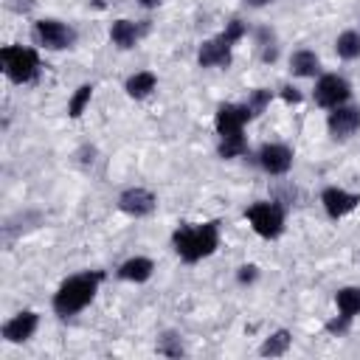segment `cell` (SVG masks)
Here are the masks:
<instances>
[{
	"instance_id": "obj_1",
	"label": "cell",
	"mask_w": 360,
	"mask_h": 360,
	"mask_svg": "<svg viewBox=\"0 0 360 360\" xmlns=\"http://www.w3.org/2000/svg\"><path fill=\"white\" fill-rule=\"evenodd\" d=\"M98 284H101V273H79V276H70L53 292V312L62 315V318L82 312L96 298Z\"/></svg>"
},
{
	"instance_id": "obj_2",
	"label": "cell",
	"mask_w": 360,
	"mask_h": 360,
	"mask_svg": "<svg viewBox=\"0 0 360 360\" xmlns=\"http://www.w3.org/2000/svg\"><path fill=\"white\" fill-rule=\"evenodd\" d=\"M174 250L183 262H200L205 256H211L219 245V231L217 222H202V225H183L174 231L172 236Z\"/></svg>"
},
{
	"instance_id": "obj_3",
	"label": "cell",
	"mask_w": 360,
	"mask_h": 360,
	"mask_svg": "<svg viewBox=\"0 0 360 360\" xmlns=\"http://www.w3.org/2000/svg\"><path fill=\"white\" fill-rule=\"evenodd\" d=\"M0 59H3V70H6V76H8L14 84H25V82H31V79L37 76L39 59H37V51H34V48L8 45V48H3Z\"/></svg>"
},
{
	"instance_id": "obj_4",
	"label": "cell",
	"mask_w": 360,
	"mask_h": 360,
	"mask_svg": "<svg viewBox=\"0 0 360 360\" xmlns=\"http://www.w3.org/2000/svg\"><path fill=\"white\" fill-rule=\"evenodd\" d=\"M248 222L264 239H276L284 231V214L276 202H253L248 208Z\"/></svg>"
},
{
	"instance_id": "obj_5",
	"label": "cell",
	"mask_w": 360,
	"mask_h": 360,
	"mask_svg": "<svg viewBox=\"0 0 360 360\" xmlns=\"http://www.w3.org/2000/svg\"><path fill=\"white\" fill-rule=\"evenodd\" d=\"M34 39H37V45H42L48 51H62V48L73 45L76 34H73V28H68L59 20H39L34 25Z\"/></svg>"
},
{
	"instance_id": "obj_6",
	"label": "cell",
	"mask_w": 360,
	"mask_h": 360,
	"mask_svg": "<svg viewBox=\"0 0 360 360\" xmlns=\"http://www.w3.org/2000/svg\"><path fill=\"white\" fill-rule=\"evenodd\" d=\"M349 96H352V87H349V82H346L343 76H338V73H326V76H321L318 84H315V101H318L321 107H326V110L346 104Z\"/></svg>"
},
{
	"instance_id": "obj_7",
	"label": "cell",
	"mask_w": 360,
	"mask_h": 360,
	"mask_svg": "<svg viewBox=\"0 0 360 360\" xmlns=\"http://www.w3.org/2000/svg\"><path fill=\"white\" fill-rule=\"evenodd\" d=\"M326 127L332 132V138H349L360 129V107H332L329 118H326Z\"/></svg>"
},
{
	"instance_id": "obj_8",
	"label": "cell",
	"mask_w": 360,
	"mask_h": 360,
	"mask_svg": "<svg viewBox=\"0 0 360 360\" xmlns=\"http://www.w3.org/2000/svg\"><path fill=\"white\" fill-rule=\"evenodd\" d=\"M248 121H250V112H248L245 104H222V107L217 110V118H214L219 138L242 132V127H245Z\"/></svg>"
},
{
	"instance_id": "obj_9",
	"label": "cell",
	"mask_w": 360,
	"mask_h": 360,
	"mask_svg": "<svg viewBox=\"0 0 360 360\" xmlns=\"http://www.w3.org/2000/svg\"><path fill=\"white\" fill-rule=\"evenodd\" d=\"M321 202H323V211H326L332 219H340V217H346L349 211H354V208H357L360 197H357V194H352V191H346V188L329 186V188L321 194Z\"/></svg>"
},
{
	"instance_id": "obj_10",
	"label": "cell",
	"mask_w": 360,
	"mask_h": 360,
	"mask_svg": "<svg viewBox=\"0 0 360 360\" xmlns=\"http://www.w3.org/2000/svg\"><path fill=\"white\" fill-rule=\"evenodd\" d=\"M259 163L267 174H287L292 166V152L284 143H267L259 152Z\"/></svg>"
},
{
	"instance_id": "obj_11",
	"label": "cell",
	"mask_w": 360,
	"mask_h": 360,
	"mask_svg": "<svg viewBox=\"0 0 360 360\" xmlns=\"http://www.w3.org/2000/svg\"><path fill=\"white\" fill-rule=\"evenodd\" d=\"M155 205H158V200H155V194L146 191V188H127V191L118 197V208H121L124 214H129V217H146V214L155 211Z\"/></svg>"
},
{
	"instance_id": "obj_12",
	"label": "cell",
	"mask_w": 360,
	"mask_h": 360,
	"mask_svg": "<svg viewBox=\"0 0 360 360\" xmlns=\"http://www.w3.org/2000/svg\"><path fill=\"white\" fill-rule=\"evenodd\" d=\"M37 323H39V315L25 309V312H17L11 321L3 323V338L8 343H25L34 332H37Z\"/></svg>"
},
{
	"instance_id": "obj_13",
	"label": "cell",
	"mask_w": 360,
	"mask_h": 360,
	"mask_svg": "<svg viewBox=\"0 0 360 360\" xmlns=\"http://www.w3.org/2000/svg\"><path fill=\"white\" fill-rule=\"evenodd\" d=\"M197 62H200L202 68H225V65H231V45H228L222 37L205 39V42L200 45Z\"/></svg>"
},
{
	"instance_id": "obj_14",
	"label": "cell",
	"mask_w": 360,
	"mask_h": 360,
	"mask_svg": "<svg viewBox=\"0 0 360 360\" xmlns=\"http://www.w3.org/2000/svg\"><path fill=\"white\" fill-rule=\"evenodd\" d=\"M152 270H155L152 259H146V256H135V259H127V262L118 267V278L141 284V281H146V278L152 276Z\"/></svg>"
},
{
	"instance_id": "obj_15",
	"label": "cell",
	"mask_w": 360,
	"mask_h": 360,
	"mask_svg": "<svg viewBox=\"0 0 360 360\" xmlns=\"http://www.w3.org/2000/svg\"><path fill=\"white\" fill-rule=\"evenodd\" d=\"M290 70L295 73V76H315L318 70H321V59H318V53L315 51H295L292 56H290Z\"/></svg>"
},
{
	"instance_id": "obj_16",
	"label": "cell",
	"mask_w": 360,
	"mask_h": 360,
	"mask_svg": "<svg viewBox=\"0 0 360 360\" xmlns=\"http://www.w3.org/2000/svg\"><path fill=\"white\" fill-rule=\"evenodd\" d=\"M110 37L121 51H127V48H132L138 42V25L132 20H115L112 28H110Z\"/></svg>"
},
{
	"instance_id": "obj_17",
	"label": "cell",
	"mask_w": 360,
	"mask_h": 360,
	"mask_svg": "<svg viewBox=\"0 0 360 360\" xmlns=\"http://www.w3.org/2000/svg\"><path fill=\"white\" fill-rule=\"evenodd\" d=\"M335 304H338V312L346 315V318L360 315V287H343V290H338Z\"/></svg>"
},
{
	"instance_id": "obj_18",
	"label": "cell",
	"mask_w": 360,
	"mask_h": 360,
	"mask_svg": "<svg viewBox=\"0 0 360 360\" xmlns=\"http://www.w3.org/2000/svg\"><path fill=\"white\" fill-rule=\"evenodd\" d=\"M155 84H158L155 73L141 70V73H135V76H129V79H127V93H129L132 98H146V96L155 90Z\"/></svg>"
},
{
	"instance_id": "obj_19",
	"label": "cell",
	"mask_w": 360,
	"mask_h": 360,
	"mask_svg": "<svg viewBox=\"0 0 360 360\" xmlns=\"http://www.w3.org/2000/svg\"><path fill=\"white\" fill-rule=\"evenodd\" d=\"M335 51L340 59H357L360 56V34L357 31H343L335 42Z\"/></svg>"
},
{
	"instance_id": "obj_20",
	"label": "cell",
	"mask_w": 360,
	"mask_h": 360,
	"mask_svg": "<svg viewBox=\"0 0 360 360\" xmlns=\"http://www.w3.org/2000/svg\"><path fill=\"white\" fill-rule=\"evenodd\" d=\"M290 332L287 329H278V332H273L264 343H262V354L264 357H278V354H284L287 349H290Z\"/></svg>"
},
{
	"instance_id": "obj_21",
	"label": "cell",
	"mask_w": 360,
	"mask_h": 360,
	"mask_svg": "<svg viewBox=\"0 0 360 360\" xmlns=\"http://www.w3.org/2000/svg\"><path fill=\"white\" fill-rule=\"evenodd\" d=\"M245 149H248V143H245V135H242V132L225 135V138L219 141V155H222V158H239Z\"/></svg>"
},
{
	"instance_id": "obj_22",
	"label": "cell",
	"mask_w": 360,
	"mask_h": 360,
	"mask_svg": "<svg viewBox=\"0 0 360 360\" xmlns=\"http://www.w3.org/2000/svg\"><path fill=\"white\" fill-rule=\"evenodd\" d=\"M90 96H93V84H82V87L73 93V98H70V104H68L70 118H79V115L84 112V107L90 104Z\"/></svg>"
},
{
	"instance_id": "obj_23",
	"label": "cell",
	"mask_w": 360,
	"mask_h": 360,
	"mask_svg": "<svg viewBox=\"0 0 360 360\" xmlns=\"http://www.w3.org/2000/svg\"><path fill=\"white\" fill-rule=\"evenodd\" d=\"M267 104H270V90L256 87V90L250 93V98H248V104H245V107H248V112H250V118H253V115H259Z\"/></svg>"
},
{
	"instance_id": "obj_24",
	"label": "cell",
	"mask_w": 360,
	"mask_h": 360,
	"mask_svg": "<svg viewBox=\"0 0 360 360\" xmlns=\"http://www.w3.org/2000/svg\"><path fill=\"white\" fill-rule=\"evenodd\" d=\"M219 37H222V39H225V42L233 48V42H239V39L245 37V25H242V20H231Z\"/></svg>"
},
{
	"instance_id": "obj_25",
	"label": "cell",
	"mask_w": 360,
	"mask_h": 360,
	"mask_svg": "<svg viewBox=\"0 0 360 360\" xmlns=\"http://www.w3.org/2000/svg\"><path fill=\"white\" fill-rule=\"evenodd\" d=\"M349 321H352V318H346V315H338L335 321H329V332H335V335H343V332L349 329Z\"/></svg>"
},
{
	"instance_id": "obj_26",
	"label": "cell",
	"mask_w": 360,
	"mask_h": 360,
	"mask_svg": "<svg viewBox=\"0 0 360 360\" xmlns=\"http://www.w3.org/2000/svg\"><path fill=\"white\" fill-rule=\"evenodd\" d=\"M256 270H259L256 264H242V267H239V281H242V284H245V281H253V278H256Z\"/></svg>"
},
{
	"instance_id": "obj_27",
	"label": "cell",
	"mask_w": 360,
	"mask_h": 360,
	"mask_svg": "<svg viewBox=\"0 0 360 360\" xmlns=\"http://www.w3.org/2000/svg\"><path fill=\"white\" fill-rule=\"evenodd\" d=\"M281 96H284V101H287V104H298V101H301V93H298L295 87H284V90H281Z\"/></svg>"
},
{
	"instance_id": "obj_28",
	"label": "cell",
	"mask_w": 360,
	"mask_h": 360,
	"mask_svg": "<svg viewBox=\"0 0 360 360\" xmlns=\"http://www.w3.org/2000/svg\"><path fill=\"white\" fill-rule=\"evenodd\" d=\"M138 3H141V6H143V8H155V6H158V3H160V0H138Z\"/></svg>"
},
{
	"instance_id": "obj_29",
	"label": "cell",
	"mask_w": 360,
	"mask_h": 360,
	"mask_svg": "<svg viewBox=\"0 0 360 360\" xmlns=\"http://www.w3.org/2000/svg\"><path fill=\"white\" fill-rule=\"evenodd\" d=\"M250 6H267V3H273V0H248Z\"/></svg>"
}]
</instances>
